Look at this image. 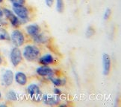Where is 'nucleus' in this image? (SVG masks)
Wrapping results in <instances>:
<instances>
[{
	"label": "nucleus",
	"instance_id": "5701e85b",
	"mask_svg": "<svg viewBox=\"0 0 121 107\" xmlns=\"http://www.w3.org/2000/svg\"><path fill=\"white\" fill-rule=\"evenodd\" d=\"M53 94L55 95H62V91L60 90L58 88H55L53 90Z\"/></svg>",
	"mask_w": 121,
	"mask_h": 107
},
{
	"label": "nucleus",
	"instance_id": "a211bd4d",
	"mask_svg": "<svg viewBox=\"0 0 121 107\" xmlns=\"http://www.w3.org/2000/svg\"><path fill=\"white\" fill-rule=\"evenodd\" d=\"M64 0H56V10L58 13H61L64 11Z\"/></svg>",
	"mask_w": 121,
	"mask_h": 107
},
{
	"label": "nucleus",
	"instance_id": "2eb2a0df",
	"mask_svg": "<svg viewBox=\"0 0 121 107\" xmlns=\"http://www.w3.org/2000/svg\"><path fill=\"white\" fill-rule=\"evenodd\" d=\"M48 79L51 81V83H52L55 86H57V87L65 86V85H66V83H67L66 77L59 78V77H55L54 76H52V77H49Z\"/></svg>",
	"mask_w": 121,
	"mask_h": 107
},
{
	"label": "nucleus",
	"instance_id": "6e6552de",
	"mask_svg": "<svg viewBox=\"0 0 121 107\" xmlns=\"http://www.w3.org/2000/svg\"><path fill=\"white\" fill-rule=\"evenodd\" d=\"M36 73L38 74L40 77H46L47 78L54 76V71L48 66H39L38 68L36 69Z\"/></svg>",
	"mask_w": 121,
	"mask_h": 107
},
{
	"label": "nucleus",
	"instance_id": "20e7f679",
	"mask_svg": "<svg viewBox=\"0 0 121 107\" xmlns=\"http://www.w3.org/2000/svg\"><path fill=\"white\" fill-rule=\"evenodd\" d=\"M11 40L15 47H20L23 45L26 42V37L24 34L18 29L13 30L11 34Z\"/></svg>",
	"mask_w": 121,
	"mask_h": 107
},
{
	"label": "nucleus",
	"instance_id": "a878e982",
	"mask_svg": "<svg viewBox=\"0 0 121 107\" xmlns=\"http://www.w3.org/2000/svg\"><path fill=\"white\" fill-rule=\"evenodd\" d=\"M1 98H2V93L0 91V100H1Z\"/></svg>",
	"mask_w": 121,
	"mask_h": 107
},
{
	"label": "nucleus",
	"instance_id": "393cba45",
	"mask_svg": "<svg viewBox=\"0 0 121 107\" xmlns=\"http://www.w3.org/2000/svg\"><path fill=\"white\" fill-rule=\"evenodd\" d=\"M2 58L1 57V56H0V66L2 65Z\"/></svg>",
	"mask_w": 121,
	"mask_h": 107
},
{
	"label": "nucleus",
	"instance_id": "6ab92c4d",
	"mask_svg": "<svg viewBox=\"0 0 121 107\" xmlns=\"http://www.w3.org/2000/svg\"><path fill=\"white\" fill-rule=\"evenodd\" d=\"M95 34V29L94 27L92 26H88L86 30V32H85V36L87 38H91Z\"/></svg>",
	"mask_w": 121,
	"mask_h": 107
},
{
	"label": "nucleus",
	"instance_id": "dca6fc26",
	"mask_svg": "<svg viewBox=\"0 0 121 107\" xmlns=\"http://www.w3.org/2000/svg\"><path fill=\"white\" fill-rule=\"evenodd\" d=\"M0 40H5V41H10L11 36L10 34L5 28L2 27H0Z\"/></svg>",
	"mask_w": 121,
	"mask_h": 107
},
{
	"label": "nucleus",
	"instance_id": "7ed1b4c3",
	"mask_svg": "<svg viewBox=\"0 0 121 107\" xmlns=\"http://www.w3.org/2000/svg\"><path fill=\"white\" fill-rule=\"evenodd\" d=\"M27 94L29 95L30 98L35 102H40L42 100L43 97V93H42L40 87L36 83H31V84L28 86L26 88Z\"/></svg>",
	"mask_w": 121,
	"mask_h": 107
},
{
	"label": "nucleus",
	"instance_id": "aec40b11",
	"mask_svg": "<svg viewBox=\"0 0 121 107\" xmlns=\"http://www.w3.org/2000/svg\"><path fill=\"white\" fill-rule=\"evenodd\" d=\"M12 4H21V5H25L26 0H9Z\"/></svg>",
	"mask_w": 121,
	"mask_h": 107
},
{
	"label": "nucleus",
	"instance_id": "bb28decb",
	"mask_svg": "<svg viewBox=\"0 0 121 107\" xmlns=\"http://www.w3.org/2000/svg\"><path fill=\"white\" fill-rule=\"evenodd\" d=\"M2 2H3V0H0V4L2 3Z\"/></svg>",
	"mask_w": 121,
	"mask_h": 107
},
{
	"label": "nucleus",
	"instance_id": "f3484780",
	"mask_svg": "<svg viewBox=\"0 0 121 107\" xmlns=\"http://www.w3.org/2000/svg\"><path fill=\"white\" fill-rule=\"evenodd\" d=\"M6 98L11 101H17L18 99L17 93L13 90H9L6 94Z\"/></svg>",
	"mask_w": 121,
	"mask_h": 107
},
{
	"label": "nucleus",
	"instance_id": "b1692460",
	"mask_svg": "<svg viewBox=\"0 0 121 107\" xmlns=\"http://www.w3.org/2000/svg\"><path fill=\"white\" fill-rule=\"evenodd\" d=\"M4 14H3V11H2V9L0 8V17H3Z\"/></svg>",
	"mask_w": 121,
	"mask_h": 107
},
{
	"label": "nucleus",
	"instance_id": "9d476101",
	"mask_svg": "<svg viewBox=\"0 0 121 107\" xmlns=\"http://www.w3.org/2000/svg\"><path fill=\"white\" fill-rule=\"evenodd\" d=\"M14 79V75L11 70H6L2 75V83L5 86H10L12 85Z\"/></svg>",
	"mask_w": 121,
	"mask_h": 107
},
{
	"label": "nucleus",
	"instance_id": "1a4fd4ad",
	"mask_svg": "<svg viewBox=\"0 0 121 107\" xmlns=\"http://www.w3.org/2000/svg\"><path fill=\"white\" fill-rule=\"evenodd\" d=\"M111 59L108 54H102V67H103V74L105 76L108 75L111 71Z\"/></svg>",
	"mask_w": 121,
	"mask_h": 107
},
{
	"label": "nucleus",
	"instance_id": "423d86ee",
	"mask_svg": "<svg viewBox=\"0 0 121 107\" xmlns=\"http://www.w3.org/2000/svg\"><path fill=\"white\" fill-rule=\"evenodd\" d=\"M2 11H3L4 16H5V18L9 22H10L11 25L13 27L17 28V27H19L21 25L20 19L15 15V13H13L11 10H10V9H8V8H4L2 9Z\"/></svg>",
	"mask_w": 121,
	"mask_h": 107
},
{
	"label": "nucleus",
	"instance_id": "4be33fe9",
	"mask_svg": "<svg viewBox=\"0 0 121 107\" xmlns=\"http://www.w3.org/2000/svg\"><path fill=\"white\" fill-rule=\"evenodd\" d=\"M54 2H55V0H45V3L46 4V6L49 8L52 7Z\"/></svg>",
	"mask_w": 121,
	"mask_h": 107
},
{
	"label": "nucleus",
	"instance_id": "0eeeda50",
	"mask_svg": "<svg viewBox=\"0 0 121 107\" xmlns=\"http://www.w3.org/2000/svg\"><path fill=\"white\" fill-rule=\"evenodd\" d=\"M60 95H50V94H44L43 95V97H42V100L43 101V103L46 105L49 106H55L58 105L60 102Z\"/></svg>",
	"mask_w": 121,
	"mask_h": 107
},
{
	"label": "nucleus",
	"instance_id": "f8f14e48",
	"mask_svg": "<svg viewBox=\"0 0 121 107\" xmlns=\"http://www.w3.org/2000/svg\"><path fill=\"white\" fill-rule=\"evenodd\" d=\"M40 27L37 23H33V24L28 25L26 27V31L31 37H33L38 34L40 32Z\"/></svg>",
	"mask_w": 121,
	"mask_h": 107
},
{
	"label": "nucleus",
	"instance_id": "412c9836",
	"mask_svg": "<svg viewBox=\"0 0 121 107\" xmlns=\"http://www.w3.org/2000/svg\"><path fill=\"white\" fill-rule=\"evenodd\" d=\"M111 14V10L110 8H107L106 10L105 11V13H104V15H103V19L105 20H108Z\"/></svg>",
	"mask_w": 121,
	"mask_h": 107
},
{
	"label": "nucleus",
	"instance_id": "ddd939ff",
	"mask_svg": "<svg viewBox=\"0 0 121 107\" xmlns=\"http://www.w3.org/2000/svg\"><path fill=\"white\" fill-rule=\"evenodd\" d=\"M14 80L17 84L24 86L27 84L28 77L26 74L22 71H17L14 75Z\"/></svg>",
	"mask_w": 121,
	"mask_h": 107
},
{
	"label": "nucleus",
	"instance_id": "9b49d317",
	"mask_svg": "<svg viewBox=\"0 0 121 107\" xmlns=\"http://www.w3.org/2000/svg\"><path fill=\"white\" fill-rule=\"evenodd\" d=\"M31 38H32V40H33L35 43L40 44V45L46 44L50 40L49 36L46 35L45 33H43V32H40L38 34L31 37Z\"/></svg>",
	"mask_w": 121,
	"mask_h": 107
},
{
	"label": "nucleus",
	"instance_id": "39448f33",
	"mask_svg": "<svg viewBox=\"0 0 121 107\" xmlns=\"http://www.w3.org/2000/svg\"><path fill=\"white\" fill-rule=\"evenodd\" d=\"M10 60H11V64L14 67L19 66L22 63V54L21 50L19 48V47H14L11 49V53H10Z\"/></svg>",
	"mask_w": 121,
	"mask_h": 107
},
{
	"label": "nucleus",
	"instance_id": "4468645a",
	"mask_svg": "<svg viewBox=\"0 0 121 107\" xmlns=\"http://www.w3.org/2000/svg\"><path fill=\"white\" fill-rule=\"evenodd\" d=\"M38 59V63L41 64L42 66H49V65L53 63L55 61L53 56L51 54H46L43 56L39 57Z\"/></svg>",
	"mask_w": 121,
	"mask_h": 107
},
{
	"label": "nucleus",
	"instance_id": "f03ea898",
	"mask_svg": "<svg viewBox=\"0 0 121 107\" xmlns=\"http://www.w3.org/2000/svg\"><path fill=\"white\" fill-rule=\"evenodd\" d=\"M12 11L20 19V23H26L29 19V11L27 7L21 4H12Z\"/></svg>",
	"mask_w": 121,
	"mask_h": 107
},
{
	"label": "nucleus",
	"instance_id": "f257e3e1",
	"mask_svg": "<svg viewBox=\"0 0 121 107\" xmlns=\"http://www.w3.org/2000/svg\"><path fill=\"white\" fill-rule=\"evenodd\" d=\"M22 57L29 62H33L38 59L40 56V48L35 45H27L22 51Z\"/></svg>",
	"mask_w": 121,
	"mask_h": 107
}]
</instances>
